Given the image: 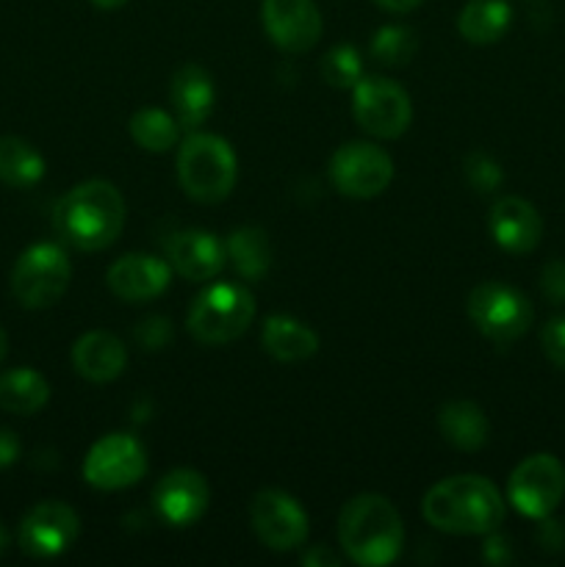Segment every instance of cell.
Instances as JSON below:
<instances>
[{
	"instance_id": "4",
	"label": "cell",
	"mask_w": 565,
	"mask_h": 567,
	"mask_svg": "<svg viewBox=\"0 0 565 567\" xmlns=\"http://www.w3.org/2000/svg\"><path fill=\"white\" fill-rule=\"evenodd\" d=\"M177 181H181L186 197L194 203H222L236 188V153L216 133H192L177 147Z\"/></svg>"
},
{
	"instance_id": "37",
	"label": "cell",
	"mask_w": 565,
	"mask_h": 567,
	"mask_svg": "<svg viewBox=\"0 0 565 567\" xmlns=\"http://www.w3.org/2000/svg\"><path fill=\"white\" fill-rule=\"evenodd\" d=\"M374 3L380 6V9L391 11V14H410V11L419 9L424 0H374Z\"/></svg>"
},
{
	"instance_id": "9",
	"label": "cell",
	"mask_w": 565,
	"mask_h": 567,
	"mask_svg": "<svg viewBox=\"0 0 565 567\" xmlns=\"http://www.w3.org/2000/svg\"><path fill=\"white\" fill-rule=\"evenodd\" d=\"M565 496V465L554 454H532L521 460L507 482V498L532 520L548 518Z\"/></svg>"
},
{
	"instance_id": "22",
	"label": "cell",
	"mask_w": 565,
	"mask_h": 567,
	"mask_svg": "<svg viewBox=\"0 0 565 567\" xmlns=\"http://www.w3.org/2000/svg\"><path fill=\"white\" fill-rule=\"evenodd\" d=\"M438 430L443 441L458 452H480L491 435V424L480 404L469 399H454L438 410Z\"/></svg>"
},
{
	"instance_id": "18",
	"label": "cell",
	"mask_w": 565,
	"mask_h": 567,
	"mask_svg": "<svg viewBox=\"0 0 565 567\" xmlns=\"http://www.w3.org/2000/svg\"><path fill=\"white\" fill-rule=\"evenodd\" d=\"M166 258L170 266L192 282L214 280L222 269H225L227 249L214 233L208 230H183L166 247Z\"/></svg>"
},
{
	"instance_id": "11",
	"label": "cell",
	"mask_w": 565,
	"mask_h": 567,
	"mask_svg": "<svg viewBox=\"0 0 565 567\" xmlns=\"http://www.w3.org/2000/svg\"><path fill=\"white\" fill-rule=\"evenodd\" d=\"M147 474V452L125 432H111L89 449L83 460V480L97 491H125Z\"/></svg>"
},
{
	"instance_id": "14",
	"label": "cell",
	"mask_w": 565,
	"mask_h": 567,
	"mask_svg": "<svg viewBox=\"0 0 565 567\" xmlns=\"http://www.w3.org/2000/svg\"><path fill=\"white\" fill-rule=\"evenodd\" d=\"M260 22L266 37L286 53H308L321 39V14L314 0H264Z\"/></svg>"
},
{
	"instance_id": "21",
	"label": "cell",
	"mask_w": 565,
	"mask_h": 567,
	"mask_svg": "<svg viewBox=\"0 0 565 567\" xmlns=\"http://www.w3.org/2000/svg\"><path fill=\"white\" fill-rule=\"evenodd\" d=\"M260 347L277 363H302L319 352V336L294 316H269L260 332Z\"/></svg>"
},
{
	"instance_id": "39",
	"label": "cell",
	"mask_w": 565,
	"mask_h": 567,
	"mask_svg": "<svg viewBox=\"0 0 565 567\" xmlns=\"http://www.w3.org/2000/svg\"><path fill=\"white\" fill-rule=\"evenodd\" d=\"M6 354H9V336H6V330L0 327V363L6 360Z\"/></svg>"
},
{
	"instance_id": "8",
	"label": "cell",
	"mask_w": 565,
	"mask_h": 567,
	"mask_svg": "<svg viewBox=\"0 0 565 567\" xmlns=\"http://www.w3.org/2000/svg\"><path fill=\"white\" fill-rule=\"evenodd\" d=\"M355 122L374 138H399L413 122V103L399 83L382 75L360 78L352 89Z\"/></svg>"
},
{
	"instance_id": "20",
	"label": "cell",
	"mask_w": 565,
	"mask_h": 567,
	"mask_svg": "<svg viewBox=\"0 0 565 567\" xmlns=\"http://www.w3.org/2000/svg\"><path fill=\"white\" fill-rule=\"evenodd\" d=\"M127 349L114 332L92 330L81 336L72 347V369L89 382H114L125 371Z\"/></svg>"
},
{
	"instance_id": "3",
	"label": "cell",
	"mask_w": 565,
	"mask_h": 567,
	"mask_svg": "<svg viewBox=\"0 0 565 567\" xmlns=\"http://www.w3.org/2000/svg\"><path fill=\"white\" fill-rule=\"evenodd\" d=\"M338 543L349 563L386 567L402 554L404 526L399 509L380 493H360L338 515Z\"/></svg>"
},
{
	"instance_id": "33",
	"label": "cell",
	"mask_w": 565,
	"mask_h": 567,
	"mask_svg": "<svg viewBox=\"0 0 565 567\" xmlns=\"http://www.w3.org/2000/svg\"><path fill=\"white\" fill-rule=\"evenodd\" d=\"M541 293L548 305H565V260L554 258L543 266Z\"/></svg>"
},
{
	"instance_id": "32",
	"label": "cell",
	"mask_w": 565,
	"mask_h": 567,
	"mask_svg": "<svg viewBox=\"0 0 565 567\" xmlns=\"http://www.w3.org/2000/svg\"><path fill=\"white\" fill-rule=\"evenodd\" d=\"M136 341L138 347L147 349V352H158L166 343L172 341V324L164 316H150V319L138 321L136 327Z\"/></svg>"
},
{
	"instance_id": "25",
	"label": "cell",
	"mask_w": 565,
	"mask_h": 567,
	"mask_svg": "<svg viewBox=\"0 0 565 567\" xmlns=\"http://www.w3.org/2000/svg\"><path fill=\"white\" fill-rule=\"evenodd\" d=\"M233 269L249 282L264 280L271 266V244L260 227H238L225 244Z\"/></svg>"
},
{
	"instance_id": "40",
	"label": "cell",
	"mask_w": 565,
	"mask_h": 567,
	"mask_svg": "<svg viewBox=\"0 0 565 567\" xmlns=\"http://www.w3.org/2000/svg\"><path fill=\"white\" fill-rule=\"evenodd\" d=\"M6 548H9V532H6L3 524H0V554H6Z\"/></svg>"
},
{
	"instance_id": "1",
	"label": "cell",
	"mask_w": 565,
	"mask_h": 567,
	"mask_svg": "<svg viewBox=\"0 0 565 567\" xmlns=\"http://www.w3.org/2000/svg\"><path fill=\"white\" fill-rule=\"evenodd\" d=\"M421 515L446 535H493L504 524V498L485 476L460 474L427 491Z\"/></svg>"
},
{
	"instance_id": "19",
	"label": "cell",
	"mask_w": 565,
	"mask_h": 567,
	"mask_svg": "<svg viewBox=\"0 0 565 567\" xmlns=\"http://www.w3.org/2000/svg\"><path fill=\"white\" fill-rule=\"evenodd\" d=\"M170 103L181 127L194 131L203 125L216 103V86L210 72L199 64H183L170 81Z\"/></svg>"
},
{
	"instance_id": "38",
	"label": "cell",
	"mask_w": 565,
	"mask_h": 567,
	"mask_svg": "<svg viewBox=\"0 0 565 567\" xmlns=\"http://www.w3.org/2000/svg\"><path fill=\"white\" fill-rule=\"evenodd\" d=\"M89 3L97 6V9H103V11H114V9H122L127 0H89Z\"/></svg>"
},
{
	"instance_id": "16",
	"label": "cell",
	"mask_w": 565,
	"mask_h": 567,
	"mask_svg": "<svg viewBox=\"0 0 565 567\" xmlns=\"http://www.w3.org/2000/svg\"><path fill=\"white\" fill-rule=\"evenodd\" d=\"M172 280V266L170 260L153 258V255H122L114 260L105 275L111 293L122 302H150V299L161 297Z\"/></svg>"
},
{
	"instance_id": "34",
	"label": "cell",
	"mask_w": 565,
	"mask_h": 567,
	"mask_svg": "<svg viewBox=\"0 0 565 567\" xmlns=\"http://www.w3.org/2000/svg\"><path fill=\"white\" fill-rule=\"evenodd\" d=\"M537 543H541L546 551H563L565 546V529L552 518H541L537 520Z\"/></svg>"
},
{
	"instance_id": "31",
	"label": "cell",
	"mask_w": 565,
	"mask_h": 567,
	"mask_svg": "<svg viewBox=\"0 0 565 567\" xmlns=\"http://www.w3.org/2000/svg\"><path fill=\"white\" fill-rule=\"evenodd\" d=\"M541 347L543 354L548 358V363L557 365L559 371H565V316H554L543 324L541 330Z\"/></svg>"
},
{
	"instance_id": "6",
	"label": "cell",
	"mask_w": 565,
	"mask_h": 567,
	"mask_svg": "<svg viewBox=\"0 0 565 567\" xmlns=\"http://www.w3.org/2000/svg\"><path fill=\"white\" fill-rule=\"evenodd\" d=\"M465 308H469V319L476 332H482L496 347H510L524 338L535 319L530 299L518 288L496 280L471 288Z\"/></svg>"
},
{
	"instance_id": "35",
	"label": "cell",
	"mask_w": 565,
	"mask_h": 567,
	"mask_svg": "<svg viewBox=\"0 0 565 567\" xmlns=\"http://www.w3.org/2000/svg\"><path fill=\"white\" fill-rule=\"evenodd\" d=\"M17 457H20V437L6 430V426H0V471L14 465Z\"/></svg>"
},
{
	"instance_id": "29",
	"label": "cell",
	"mask_w": 565,
	"mask_h": 567,
	"mask_svg": "<svg viewBox=\"0 0 565 567\" xmlns=\"http://www.w3.org/2000/svg\"><path fill=\"white\" fill-rule=\"evenodd\" d=\"M321 75L336 89H355V83L363 78V61L352 44H336L321 61Z\"/></svg>"
},
{
	"instance_id": "10",
	"label": "cell",
	"mask_w": 565,
	"mask_h": 567,
	"mask_svg": "<svg viewBox=\"0 0 565 567\" xmlns=\"http://www.w3.org/2000/svg\"><path fill=\"white\" fill-rule=\"evenodd\" d=\"M330 181L343 197H380L393 181V158L371 142L341 144L330 158Z\"/></svg>"
},
{
	"instance_id": "26",
	"label": "cell",
	"mask_w": 565,
	"mask_h": 567,
	"mask_svg": "<svg viewBox=\"0 0 565 567\" xmlns=\"http://www.w3.org/2000/svg\"><path fill=\"white\" fill-rule=\"evenodd\" d=\"M44 177V158L31 142L20 136H0V183L11 188H31Z\"/></svg>"
},
{
	"instance_id": "30",
	"label": "cell",
	"mask_w": 565,
	"mask_h": 567,
	"mask_svg": "<svg viewBox=\"0 0 565 567\" xmlns=\"http://www.w3.org/2000/svg\"><path fill=\"white\" fill-rule=\"evenodd\" d=\"M465 177H469L474 192L491 194L502 186L504 172L487 153H471L469 158H465Z\"/></svg>"
},
{
	"instance_id": "13",
	"label": "cell",
	"mask_w": 565,
	"mask_h": 567,
	"mask_svg": "<svg viewBox=\"0 0 565 567\" xmlns=\"http://www.w3.org/2000/svg\"><path fill=\"white\" fill-rule=\"evenodd\" d=\"M81 520L64 502H42L22 518L20 548L33 559H53L78 540Z\"/></svg>"
},
{
	"instance_id": "28",
	"label": "cell",
	"mask_w": 565,
	"mask_h": 567,
	"mask_svg": "<svg viewBox=\"0 0 565 567\" xmlns=\"http://www.w3.org/2000/svg\"><path fill=\"white\" fill-rule=\"evenodd\" d=\"M371 59L382 66H404L419 50V37L408 25H382L371 37Z\"/></svg>"
},
{
	"instance_id": "27",
	"label": "cell",
	"mask_w": 565,
	"mask_h": 567,
	"mask_svg": "<svg viewBox=\"0 0 565 567\" xmlns=\"http://www.w3.org/2000/svg\"><path fill=\"white\" fill-rule=\"evenodd\" d=\"M127 131L144 153H170L181 138V122L164 109H142L131 116Z\"/></svg>"
},
{
	"instance_id": "23",
	"label": "cell",
	"mask_w": 565,
	"mask_h": 567,
	"mask_svg": "<svg viewBox=\"0 0 565 567\" xmlns=\"http://www.w3.org/2000/svg\"><path fill=\"white\" fill-rule=\"evenodd\" d=\"M513 9L507 0H469L458 17V31L471 44H493L507 33Z\"/></svg>"
},
{
	"instance_id": "12",
	"label": "cell",
	"mask_w": 565,
	"mask_h": 567,
	"mask_svg": "<svg viewBox=\"0 0 565 567\" xmlns=\"http://www.w3.org/2000/svg\"><path fill=\"white\" fill-rule=\"evenodd\" d=\"M249 524L258 540L271 551H294L308 540V513L288 493L260 491L249 504Z\"/></svg>"
},
{
	"instance_id": "36",
	"label": "cell",
	"mask_w": 565,
	"mask_h": 567,
	"mask_svg": "<svg viewBox=\"0 0 565 567\" xmlns=\"http://www.w3.org/2000/svg\"><path fill=\"white\" fill-rule=\"evenodd\" d=\"M302 565H308V567H327V565L338 567V565H341V557H338V554H332L330 548L314 546L310 551L302 554Z\"/></svg>"
},
{
	"instance_id": "2",
	"label": "cell",
	"mask_w": 565,
	"mask_h": 567,
	"mask_svg": "<svg viewBox=\"0 0 565 567\" xmlns=\"http://www.w3.org/2000/svg\"><path fill=\"white\" fill-rule=\"evenodd\" d=\"M125 199L109 181H86L70 188L53 210L59 238L81 252H100L111 247L125 230Z\"/></svg>"
},
{
	"instance_id": "24",
	"label": "cell",
	"mask_w": 565,
	"mask_h": 567,
	"mask_svg": "<svg viewBox=\"0 0 565 567\" xmlns=\"http://www.w3.org/2000/svg\"><path fill=\"white\" fill-rule=\"evenodd\" d=\"M50 402V385L37 369H11L0 374V410L11 415H33Z\"/></svg>"
},
{
	"instance_id": "15",
	"label": "cell",
	"mask_w": 565,
	"mask_h": 567,
	"mask_svg": "<svg viewBox=\"0 0 565 567\" xmlns=\"http://www.w3.org/2000/svg\"><path fill=\"white\" fill-rule=\"evenodd\" d=\"M210 502V487L205 476L194 468H175L158 480L153 491L155 513L170 526H192L205 515Z\"/></svg>"
},
{
	"instance_id": "7",
	"label": "cell",
	"mask_w": 565,
	"mask_h": 567,
	"mask_svg": "<svg viewBox=\"0 0 565 567\" xmlns=\"http://www.w3.org/2000/svg\"><path fill=\"white\" fill-rule=\"evenodd\" d=\"M72 266L59 244H33L11 269V293L28 310L53 308L66 293Z\"/></svg>"
},
{
	"instance_id": "5",
	"label": "cell",
	"mask_w": 565,
	"mask_h": 567,
	"mask_svg": "<svg viewBox=\"0 0 565 567\" xmlns=\"http://www.w3.org/2000/svg\"><path fill=\"white\" fill-rule=\"evenodd\" d=\"M255 319V297L236 282H216L192 302L186 330L203 347H225L242 338Z\"/></svg>"
},
{
	"instance_id": "17",
	"label": "cell",
	"mask_w": 565,
	"mask_h": 567,
	"mask_svg": "<svg viewBox=\"0 0 565 567\" xmlns=\"http://www.w3.org/2000/svg\"><path fill=\"white\" fill-rule=\"evenodd\" d=\"M487 227H491L493 241L510 255H530L543 236V219L535 205L513 194L499 197L491 205Z\"/></svg>"
}]
</instances>
